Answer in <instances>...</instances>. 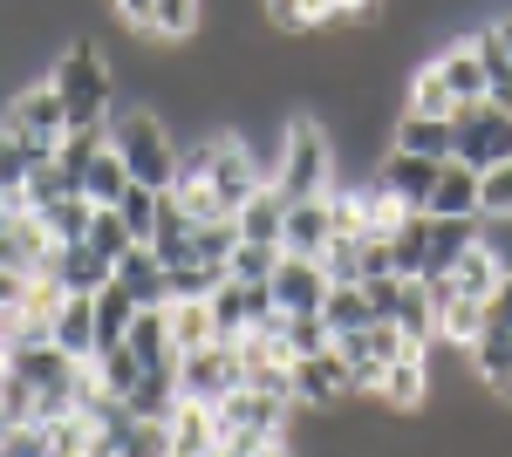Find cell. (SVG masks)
<instances>
[{
    "label": "cell",
    "mask_w": 512,
    "mask_h": 457,
    "mask_svg": "<svg viewBox=\"0 0 512 457\" xmlns=\"http://www.w3.org/2000/svg\"><path fill=\"white\" fill-rule=\"evenodd\" d=\"M158 205H164V191H151V185H123V198H117L123 232H130V239H151V226H158Z\"/></svg>",
    "instance_id": "41"
},
{
    "label": "cell",
    "mask_w": 512,
    "mask_h": 457,
    "mask_svg": "<svg viewBox=\"0 0 512 457\" xmlns=\"http://www.w3.org/2000/svg\"><path fill=\"white\" fill-rule=\"evenodd\" d=\"M267 185L294 205V198H321V191H335V137H328V123L308 110H294L287 123L274 130V151H267Z\"/></svg>",
    "instance_id": "2"
},
{
    "label": "cell",
    "mask_w": 512,
    "mask_h": 457,
    "mask_svg": "<svg viewBox=\"0 0 512 457\" xmlns=\"http://www.w3.org/2000/svg\"><path fill=\"white\" fill-rule=\"evenodd\" d=\"M0 205H7V198H0Z\"/></svg>",
    "instance_id": "50"
},
{
    "label": "cell",
    "mask_w": 512,
    "mask_h": 457,
    "mask_svg": "<svg viewBox=\"0 0 512 457\" xmlns=\"http://www.w3.org/2000/svg\"><path fill=\"white\" fill-rule=\"evenodd\" d=\"M478 335H485V301L451 294V301L437 307V348H472Z\"/></svg>",
    "instance_id": "31"
},
{
    "label": "cell",
    "mask_w": 512,
    "mask_h": 457,
    "mask_svg": "<svg viewBox=\"0 0 512 457\" xmlns=\"http://www.w3.org/2000/svg\"><path fill=\"white\" fill-rule=\"evenodd\" d=\"M48 280H55V287H62V294H96V287H103V280H110V260H96V253H89V246H55V253H48Z\"/></svg>",
    "instance_id": "21"
},
{
    "label": "cell",
    "mask_w": 512,
    "mask_h": 457,
    "mask_svg": "<svg viewBox=\"0 0 512 457\" xmlns=\"http://www.w3.org/2000/svg\"><path fill=\"white\" fill-rule=\"evenodd\" d=\"M485 328H506V335H512V273L499 280V294L485 301Z\"/></svg>",
    "instance_id": "48"
},
{
    "label": "cell",
    "mask_w": 512,
    "mask_h": 457,
    "mask_svg": "<svg viewBox=\"0 0 512 457\" xmlns=\"http://www.w3.org/2000/svg\"><path fill=\"white\" fill-rule=\"evenodd\" d=\"M103 130H110V151L123 157L130 185L171 191V178H178V137H171V123L151 103H117V116Z\"/></svg>",
    "instance_id": "3"
},
{
    "label": "cell",
    "mask_w": 512,
    "mask_h": 457,
    "mask_svg": "<svg viewBox=\"0 0 512 457\" xmlns=\"http://www.w3.org/2000/svg\"><path fill=\"white\" fill-rule=\"evenodd\" d=\"M274 267H280V246H253V239H239L233 253H226V280H274Z\"/></svg>",
    "instance_id": "44"
},
{
    "label": "cell",
    "mask_w": 512,
    "mask_h": 457,
    "mask_svg": "<svg viewBox=\"0 0 512 457\" xmlns=\"http://www.w3.org/2000/svg\"><path fill=\"white\" fill-rule=\"evenodd\" d=\"M0 457H48V430L41 423H7L0 430Z\"/></svg>",
    "instance_id": "46"
},
{
    "label": "cell",
    "mask_w": 512,
    "mask_h": 457,
    "mask_svg": "<svg viewBox=\"0 0 512 457\" xmlns=\"http://www.w3.org/2000/svg\"><path fill=\"white\" fill-rule=\"evenodd\" d=\"M478 219H485V226L512 219V164H492V171H478Z\"/></svg>",
    "instance_id": "42"
},
{
    "label": "cell",
    "mask_w": 512,
    "mask_h": 457,
    "mask_svg": "<svg viewBox=\"0 0 512 457\" xmlns=\"http://www.w3.org/2000/svg\"><path fill=\"white\" fill-rule=\"evenodd\" d=\"M123 342L137 348V362H144V369L178 362V348H171V314H164V307H137V321H130V335H123Z\"/></svg>",
    "instance_id": "28"
},
{
    "label": "cell",
    "mask_w": 512,
    "mask_h": 457,
    "mask_svg": "<svg viewBox=\"0 0 512 457\" xmlns=\"http://www.w3.org/2000/svg\"><path fill=\"white\" fill-rule=\"evenodd\" d=\"M369 178L390 191L403 212H424V198H431V185H437V157H417V151L383 144V157H376V171H369Z\"/></svg>",
    "instance_id": "12"
},
{
    "label": "cell",
    "mask_w": 512,
    "mask_h": 457,
    "mask_svg": "<svg viewBox=\"0 0 512 457\" xmlns=\"http://www.w3.org/2000/svg\"><path fill=\"white\" fill-rule=\"evenodd\" d=\"M506 62H512V14H506Z\"/></svg>",
    "instance_id": "49"
},
{
    "label": "cell",
    "mask_w": 512,
    "mask_h": 457,
    "mask_svg": "<svg viewBox=\"0 0 512 457\" xmlns=\"http://www.w3.org/2000/svg\"><path fill=\"white\" fill-rule=\"evenodd\" d=\"M205 307H212V335H219V342H239V335H246V287H239V280H219V287L205 294Z\"/></svg>",
    "instance_id": "36"
},
{
    "label": "cell",
    "mask_w": 512,
    "mask_h": 457,
    "mask_svg": "<svg viewBox=\"0 0 512 457\" xmlns=\"http://www.w3.org/2000/svg\"><path fill=\"white\" fill-rule=\"evenodd\" d=\"M123 185H130V171H123V157L110 151V130H103V144H96V157H89V164H82L76 191L89 198V205H117Z\"/></svg>",
    "instance_id": "26"
},
{
    "label": "cell",
    "mask_w": 512,
    "mask_h": 457,
    "mask_svg": "<svg viewBox=\"0 0 512 457\" xmlns=\"http://www.w3.org/2000/svg\"><path fill=\"white\" fill-rule=\"evenodd\" d=\"M390 417H410V410H424L431 403V348L424 342H403V355H396L390 369H383V382L369 389Z\"/></svg>",
    "instance_id": "10"
},
{
    "label": "cell",
    "mask_w": 512,
    "mask_h": 457,
    "mask_svg": "<svg viewBox=\"0 0 512 457\" xmlns=\"http://www.w3.org/2000/svg\"><path fill=\"white\" fill-rule=\"evenodd\" d=\"M424 62H431L437 76H444L451 103H485V62H478L472 35H458V41H444V48H431ZM451 116H458V110H451Z\"/></svg>",
    "instance_id": "16"
},
{
    "label": "cell",
    "mask_w": 512,
    "mask_h": 457,
    "mask_svg": "<svg viewBox=\"0 0 512 457\" xmlns=\"http://www.w3.org/2000/svg\"><path fill=\"white\" fill-rule=\"evenodd\" d=\"M89 212H96V205H89L82 191H69V198H55V205H48V212H35V219L48 226V239H55V246H82V232H89Z\"/></svg>",
    "instance_id": "34"
},
{
    "label": "cell",
    "mask_w": 512,
    "mask_h": 457,
    "mask_svg": "<svg viewBox=\"0 0 512 457\" xmlns=\"http://www.w3.org/2000/svg\"><path fill=\"white\" fill-rule=\"evenodd\" d=\"M151 253H158L164 267H185L192 260V219L178 212V198L164 191V205H158V226H151V239H144Z\"/></svg>",
    "instance_id": "29"
},
{
    "label": "cell",
    "mask_w": 512,
    "mask_h": 457,
    "mask_svg": "<svg viewBox=\"0 0 512 457\" xmlns=\"http://www.w3.org/2000/svg\"><path fill=\"white\" fill-rule=\"evenodd\" d=\"M48 82H55V96H62V116H69V130H103L110 116H117V69H110V55H103V41H62L55 55H48Z\"/></svg>",
    "instance_id": "1"
},
{
    "label": "cell",
    "mask_w": 512,
    "mask_h": 457,
    "mask_svg": "<svg viewBox=\"0 0 512 457\" xmlns=\"http://www.w3.org/2000/svg\"><path fill=\"white\" fill-rule=\"evenodd\" d=\"M403 110H417V116H451V110H458L431 62H417V76H410V89H403Z\"/></svg>",
    "instance_id": "40"
},
{
    "label": "cell",
    "mask_w": 512,
    "mask_h": 457,
    "mask_svg": "<svg viewBox=\"0 0 512 457\" xmlns=\"http://www.w3.org/2000/svg\"><path fill=\"white\" fill-rule=\"evenodd\" d=\"M383 253H390L396 280H417V273H424V212H403V219L383 232Z\"/></svg>",
    "instance_id": "30"
},
{
    "label": "cell",
    "mask_w": 512,
    "mask_h": 457,
    "mask_svg": "<svg viewBox=\"0 0 512 457\" xmlns=\"http://www.w3.org/2000/svg\"><path fill=\"white\" fill-rule=\"evenodd\" d=\"M335 355L349 362L355 389L369 396V389L383 382V369L403 355V328H396V321H369V328H355V335H335Z\"/></svg>",
    "instance_id": "9"
},
{
    "label": "cell",
    "mask_w": 512,
    "mask_h": 457,
    "mask_svg": "<svg viewBox=\"0 0 512 457\" xmlns=\"http://www.w3.org/2000/svg\"><path fill=\"white\" fill-rule=\"evenodd\" d=\"M239 382H246L239 342H205V348H192V355H178V396H192V403H219Z\"/></svg>",
    "instance_id": "8"
},
{
    "label": "cell",
    "mask_w": 512,
    "mask_h": 457,
    "mask_svg": "<svg viewBox=\"0 0 512 457\" xmlns=\"http://www.w3.org/2000/svg\"><path fill=\"white\" fill-rule=\"evenodd\" d=\"M328 239H335V205H328V191H321V198H294V205H287V226H280V253L321 260Z\"/></svg>",
    "instance_id": "14"
},
{
    "label": "cell",
    "mask_w": 512,
    "mask_h": 457,
    "mask_svg": "<svg viewBox=\"0 0 512 457\" xmlns=\"http://www.w3.org/2000/svg\"><path fill=\"white\" fill-rule=\"evenodd\" d=\"M321 321H328V335H355V328H369L376 314H369V301H362V287H328Z\"/></svg>",
    "instance_id": "37"
},
{
    "label": "cell",
    "mask_w": 512,
    "mask_h": 457,
    "mask_svg": "<svg viewBox=\"0 0 512 457\" xmlns=\"http://www.w3.org/2000/svg\"><path fill=\"white\" fill-rule=\"evenodd\" d=\"M444 280H451L465 301H492V294H499V280H506V260H499V253H492V239L478 232L472 246L458 253V267L444 273Z\"/></svg>",
    "instance_id": "18"
},
{
    "label": "cell",
    "mask_w": 512,
    "mask_h": 457,
    "mask_svg": "<svg viewBox=\"0 0 512 457\" xmlns=\"http://www.w3.org/2000/svg\"><path fill=\"white\" fill-rule=\"evenodd\" d=\"M239 246V226L233 219H212V226H192V260L205 267H226V253Z\"/></svg>",
    "instance_id": "45"
},
{
    "label": "cell",
    "mask_w": 512,
    "mask_h": 457,
    "mask_svg": "<svg viewBox=\"0 0 512 457\" xmlns=\"http://www.w3.org/2000/svg\"><path fill=\"white\" fill-rule=\"evenodd\" d=\"M110 14H117L137 41H151V48H178V41L198 35L205 0H110Z\"/></svg>",
    "instance_id": "7"
},
{
    "label": "cell",
    "mask_w": 512,
    "mask_h": 457,
    "mask_svg": "<svg viewBox=\"0 0 512 457\" xmlns=\"http://www.w3.org/2000/svg\"><path fill=\"white\" fill-rule=\"evenodd\" d=\"M424 212H431V219H478V171H472V164L444 157V164H437L431 198H424Z\"/></svg>",
    "instance_id": "17"
},
{
    "label": "cell",
    "mask_w": 512,
    "mask_h": 457,
    "mask_svg": "<svg viewBox=\"0 0 512 457\" xmlns=\"http://www.w3.org/2000/svg\"><path fill=\"white\" fill-rule=\"evenodd\" d=\"M35 164H48V157H41L35 144H21L14 130H0V198H7V205H21V191H28V178H35Z\"/></svg>",
    "instance_id": "32"
},
{
    "label": "cell",
    "mask_w": 512,
    "mask_h": 457,
    "mask_svg": "<svg viewBox=\"0 0 512 457\" xmlns=\"http://www.w3.org/2000/svg\"><path fill=\"white\" fill-rule=\"evenodd\" d=\"M117 280L130 287V301H137V307H164V260L144 246V239L117 260Z\"/></svg>",
    "instance_id": "27"
},
{
    "label": "cell",
    "mask_w": 512,
    "mask_h": 457,
    "mask_svg": "<svg viewBox=\"0 0 512 457\" xmlns=\"http://www.w3.org/2000/svg\"><path fill=\"white\" fill-rule=\"evenodd\" d=\"M294 396H274V389H226L219 403H212V417H219V444H253V437H287L294 430Z\"/></svg>",
    "instance_id": "4"
},
{
    "label": "cell",
    "mask_w": 512,
    "mask_h": 457,
    "mask_svg": "<svg viewBox=\"0 0 512 457\" xmlns=\"http://www.w3.org/2000/svg\"><path fill=\"white\" fill-rule=\"evenodd\" d=\"M48 342L62 348V355H76V362H89V355H96V314H89V294H62Z\"/></svg>",
    "instance_id": "22"
},
{
    "label": "cell",
    "mask_w": 512,
    "mask_h": 457,
    "mask_svg": "<svg viewBox=\"0 0 512 457\" xmlns=\"http://www.w3.org/2000/svg\"><path fill=\"white\" fill-rule=\"evenodd\" d=\"M287 382H294V403H308V410H342L355 396V376H349V362H342L335 348L301 355V362L287 369Z\"/></svg>",
    "instance_id": "11"
},
{
    "label": "cell",
    "mask_w": 512,
    "mask_h": 457,
    "mask_svg": "<svg viewBox=\"0 0 512 457\" xmlns=\"http://www.w3.org/2000/svg\"><path fill=\"white\" fill-rule=\"evenodd\" d=\"M89 369H96V389H103L110 403H130V389L144 382V362H137L130 342H103L96 355H89Z\"/></svg>",
    "instance_id": "23"
},
{
    "label": "cell",
    "mask_w": 512,
    "mask_h": 457,
    "mask_svg": "<svg viewBox=\"0 0 512 457\" xmlns=\"http://www.w3.org/2000/svg\"><path fill=\"white\" fill-rule=\"evenodd\" d=\"M164 437H171V451H164V457H219V417H212V403L178 396L171 417H164Z\"/></svg>",
    "instance_id": "15"
},
{
    "label": "cell",
    "mask_w": 512,
    "mask_h": 457,
    "mask_svg": "<svg viewBox=\"0 0 512 457\" xmlns=\"http://www.w3.org/2000/svg\"><path fill=\"white\" fill-rule=\"evenodd\" d=\"M267 287H274L280 314H321V301H328V267L321 260H301V253H280Z\"/></svg>",
    "instance_id": "13"
},
{
    "label": "cell",
    "mask_w": 512,
    "mask_h": 457,
    "mask_svg": "<svg viewBox=\"0 0 512 457\" xmlns=\"http://www.w3.org/2000/svg\"><path fill=\"white\" fill-rule=\"evenodd\" d=\"M89 314H96V348L103 342H123L130 335V321H137V301H130V287H123L117 273L89 294Z\"/></svg>",
    "instance_id": "25"
},
{
    "label": "cell",
    "mask_w": 512,
    "mask_h": 457,
    "mask_svg": "<svg viewBox=\"0 0 512 457\" xmlns=\"http://www.w3.org/2000/svg\"><path fill=\"white\" fill-rule=\"evenodd\" d=\"M390 144L396 151H417V157H451V144H458V130H451V116H417V110H396L390 116Z\"/></svg>",
    "instance_id": "19"
},
{
    "label": "cell",
    "mask_w": 512,
    "mask_h": 457,
    "mask_svg": "<svg viewBox=\"0 0 512 457\" xmlns=\"http://www.w3.org/2000/svg\"><path fill=\"white\" fill-rule=\"evenodd\" d=\"M239 239H253V246H280V226H287V198H280L274 185H260L246 205L233 212Z\"/></svg>",
    "instance_id": "24"
},
{
    "label": "cell",
    "mask_w": 512,
    "mask_h": 457,
    "mask_svg": "<svg viewBox=\"0 0 512 457\" xmlns=\"http://www.w3.org/2000/svg\"><path fill=\"white\" fill-rule=\"evenodd\" d=\"M451 130H458V144H451L458 164H472V171L512 164V110H499V103H458Z\"/></svg>",
    "instance_id": "6"
},
{
    "label": "cell",
    "mask_w": 512,
    "mask_h": 457,
    "mask_svg": "<svg viewBox=\"0 0 512 457\" xmlns=\"http://www.w3.org/2000/svg\"><path fill=\"white\" fill-rule=\"evenodd\" d=\"M219 280H226V267H205V260L164 267V301H205V294H212Z\"/></svg>",
    "instance_id": "39"
},
{
    "label": "cell",
    "mask_w": 512,
    "mask_h": 457,
    "mask_svg": "<svg viewBox=\"0 0 512 457\" xmlns=\"http://www.w3.org/2000/svg\"><path fill=\"white\" fill-rule=\"evenodd\" d=\"M164 314H171V348H178V355L219 342V335H212V307L205 301H164Z\"/></svg>",
    "instance_id": "33"
},
{
    "label": "cell",
    "mask_w": 512,
    "mask_h": 457,
    "mask_svg": "<svg viewBox=\"0 0 512 457\" xmlns=\"http://www.w3.org/2000/svg\"><path fill=\"white\" fill-rule=\"evenodd\" d=\"M69 191H76V178L48 157V164H35V178H28V191H21V212H48V205L69 198Z\"/></svg>",
    "instance_id": "43"
},
{
    "label": "cell",
    "mask_w": 512,
    "mask_h": 457,
    "mask_svg": "<svg viewBox=\"0 0 512 457\" xmlns=\"http://www.w3.org/2000/svg\"><path fill=\"white\" fill-rule=\"evenodd\" d=\"M465 355H472V382H478V389L499 396V403H512V335H506V328H485Z\"/></svg>",
    "instance_id": "20"
},
{
    "label": "cell",
    "mask_w": 512,
    "mask_h": 457,
    "mask_svg": "<svg viewBox=\"0 0 512 457\" xmlns=\"http://www.w3.org/2000/svg\"><path fill=\"white\" fill-rule=\"evenodd\" d=\"M219 457H294V437H253V444H219Z\"/></svg>",
    "instance_id": "47"
},
{
    "label": "cell",
    "mask_w": 512,
    "mask_h": 457,
    "mask_svg": "<svg viewBox=\"0 0 512 457\" xmlns=\"http://www.w3.org/2000/svg\"><path fill=\"white\" fill-rule=\"evenodd\" d=\"M82 246H89V253H96V260H110V267H117L123 253H130V246H137V239H130V232H123L117 205H96V212H89V232H82Z\"/></svg>",
    "instance_id": "35"
},
{
    "label": "cell",
    "mask_w": 512,
    "mask_h": 457,
    "mask_svg": "<svg viewBox=\"0 0 512 457\" xmlns=\"http://www.w3.org/2000/svg\"><path fill=\"white\" fill-rule=\"evenodd\" d=\"M0 130H14L21 144H35L41 157L62 151V137H69V116H62V96H55V82L35 76L21 82V89H7V103H0Z\"/></svg>",
    "instance_id": "5"
},
{
    "label": "cell",
    "mask_w": 512,
    "mask_h": 457,
    "mask_svg": "<svg viewBox=\"0 0 512 457\" xmlns=\"http://www.w3.org/2000/svg\"><path fill=\"white\" fill-rule=\"evenodd\" d=\"M280 348H287V362H301V355L335 348V335H328V321H321V314H287V321H280Z\"/></svg>",
    "instance_id": "38"
}]
</instances>
